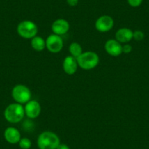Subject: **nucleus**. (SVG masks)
I'll use <instances>...</instances> for the list:
<instances>
[{"mask_svg": "<svg viewBox=\"0 0 149 149\" xmlns=\"http://www.w3.org/2000/svg\"><path fill=\"white\" fill-rule=\"evenodd\" d=\"M4 116L9 123L18 124L22 121L25 116L24 107L23 104L16 102L10 104L4 111Z\"/></svg>", "mask_w": 149, "mask_h": 149, "instance_id": "1", "label": "nucleus"}, {"mask_svg": "<svg viewBox=\"0 0 149 149\" xmlns=\"http://www.w3.org/2000/svg\"><path fill=\"white\" fill-rule=\"evenodd\" d=\"M60 143L61 141L58 136L51 131L42 132L37 140L39 149H56Z\"/></svg>", "mask_w": 149, "mask_h": 149, "instance_id": "2", "label": "nucleus"}, {"mask_svg": "<svg viewBox=\"0 0 149 149\" xmlns=\"http://www.w3.org/2000/svg\"><path fill=\"white\" fill-rule=\"evenodd\" d=\"M78 67L84 70H91L98 66L100 63V56L94 51L83 52L81 56L76 58Z\"/></svg>", "mask_w": 149, "mask_h": 149, "instance_id": "3", "label": "nucleus"}, {"mask_svg": "<svg viewBox=\"0 0 149 149\" xmlns=\"http://www.w3.org/2000/svg\"><path fill=\"white\" fill-rule=\"evenodd\" d=\"M17 32L22 38L31 40L37 35L38 27L34 21L25 20L18 24L17 26Z\"/></svg>", "mask_w": 149, "mask_h": 149, "instance_id": "4", "label": "nucleus"}, {"mask_svg": "<svg viewBox=\"0 0 149 149\" xmlns=\"http://www.w3.org/2000/svg\"><path fill=\"white\" fill-rule=\"evenodd\" d=\"M12 97L14 101L18 104H26L31 99V92L29 88L23 84H18L13 88Z\"/></svg>", "mask_w": 149, "mask_h": 149, "instance_id": "5", "label": "nucleus"}, {"mask_svg": "<svg viewBox=\"0 0 149 149\" xmlns=\"http://www.w3.org/2000/svg\"><path fill=\"white\" fill-rule=\"evenodd\" d=\"M46 48L51 54H58L64 47V41L61 36L51 34L45 40Z\"/></svg>", "mask_w": 149, "mask_h": 149, "instance_id": "6", "label": "nucleus"}, {"mask_svg": "<svg viewBox=\"0 0 149 149\" xmlns=\"http://www.w3.org/2000/svg\"><path fill=\"white\" fill-rule=\"evenodd\" d=\"M114 26V20L107 15H101L95 22V29L100 32H107Z\"/></svg>", "mask_w": 149, "mask_h": 149, "instance_id": "7", "label": "nucleus"}, {"mask_svg": "<svg viewBox=\"0 0 149 149\" xmlns=\"http://www.w3.org/2000/svg\"><path fill=\"white\" fill-rule=\"evenodd\" d=\"M25 116L29 119H35L40 116L42 107L39 102L36 100H30L24 106Z\"/></svg>", "mask_w": 149, "mask_h": 149, "instance_id": "8", "label": "nucleus"}, {"mask_svg": "<svg viewBox=\"0 0 149 149\" xmlns=\"http://www.w3.org/2000/svg\"><path fill=\"white\" fill-rule=\"evenodd\" d=\"M104 50L111 56H119L122 54V45L116 39H110L104 44Z\"/></svg>", "mask_w": 149, "mask_h": 149, "instance_id": "9", "label": "nucleus"}, {"mask_svg": "<svg viewBox=\"0 0 149 149\" xmlns=\"http://www.w3.org/2000/svg\"><path fill=\"white\" fill-rule=\"evenodd\" d=\"M70 23L67 20L63 19V18L55 20L51 24V30L53 33L61 37L67 34L70 30Z\"/></svg>", "mask_w": 149, "mask_h": 149, "instance_id": "10", "label": "nucleus"}, {"mask_svg": "<svg viewBox=\"0 0 149 149\" xmlns=\"http://www.w3.org/2000/svg\"><path fill=\"white\" fill-rule=\"evenodd\" d=\"M62 67L63 70L66 74H69V75L74 74L76 72L78 68V64L76 58L70 55L66 56L63 61Z\"/></svg>", "mask_w": 149, "mask_h": 149, "instance_id": "11", "label": "nucleus"}, {"mask_svg": "<svg viewBox=\"0 0 149 149\" xmlns=\"http://www.w3.org/2000/svg\"><path fill=\"white\" fill-rule=\"evenodd\" d=\"M4 137L10 144H17L21 139V134L17 128L8 127L4 132Z\"/></svg>", "mask_w": 149, "mask_h": 149, "instance_id": "12", "label": "nucleus"}, {"mask_svg": "<svg viewBox=\"0 0 149 149\" xmlns=\"http://www.w3.org/2000/svg\"><path fill=\"white\" fill-rule=\"evenodd\" d=\"M115 39L121 44L128 43L133 39V31L127 27L119 29L116 33Z\"/></svg>", "mask_w": 149, "mask_h": 149, "instance_id": "13", "label": "nucleus"}, {"mask_svg": "<svg viewBox=\"0 0 149 149\" xmlns=\"http://www.w3.org/2000/svg\"><path fill=\"white\" fill-rule=\"evenodd\" d=\"M31 46L32 49L37 52L43 51L46 48L45 40L40 36H35L31 39Z\"/></svg>", "mask_w": 149, "mask_h": 149, "instance_id": "14", "label": "nucleus"}, {"mask_svg": "<svg viewBox=\"0 0 149 149\" xmlns=\"http://www.w3.org/2000/svg\"><path fill=\"white\" fill-rule=\"evenodd\" d=\"M69 52H70V56L77 58L82 54L83 48L81 44L76 42H73L69 46Z\"/></svg>", "mask_w": 149, "mask_h": 149, "instance_id": "15", "label": "nucleus"}, {"mask_svg": "<svg viewBox=\"0 0 149 149\" xmlns=\"http://www.w3.org/2000/svg\"><path fill=\"white\" fill-rule=\"evenodd\" d=\"M18 145L21 149H30L32 146V143L28 137H21Z\"/></svg>", "mask_w": 149, "mask_h": 149, "instance_id": "16", "label": "nucleus"}, {"mask_svg": "<svg viewBox=\"0 0 149 149\" xmlns=\"http://www.w3.org/2000/svg\"><path fill=\"white\" fill-rule=\"evenodd\" d=\"M145 38V34L143 31L141 30H136V31H133V39L136 41H142L144 40Z\"/></svg>", "mask_w": 149, "mask_h": 149, "instance_id": "17", "label": "nucleus"}, {"mask_svg": "<svg viewBox=\"0 0 149 149\" xmlns=\"http://www.w3.org/2000/svg\"><path fill=\"white\" fill-rule=\"evenodd\" d=\"M143 0H127L129 5L132 8H137L143 3Z\"/></svg>", "mask_w": 149, "mask_h": 149, "instance_id": "18", "label": "nucleus"}, {"mask_svg": "<svg viewBox=\"0 0 149 149\" xmlns=\"http://www.w3.org/2000/svg\"><path fill=\"white\" fill-rule=\"evenodd\" d=\"M132 51V47L131 45L126 43L122 45V54H129Z\"/></svg>", "mask_w": 149, "mask_h": 149, "instance_id": "19", "label": "nucleus"}, {"mask_svg": "<svg viewBox=\"0 0 149 149\" xmlns=\"http://www.w3.org/2000/svg\"><path fill=\"white\" fill-rule=\"evenodd\" d=\"M31 121H30V120H29V121H27V123H28V124H26V123H24V128L25 129L26 131H30L31 130H32L33 128H31V127H33V124L32 123H31Z\"/></svg>", "mask_w": 149, "mask_h": 149, "instance_id": "20", "label": "nucleus"}, {"mask_svg": "<svg viewBox=\"0 0 149 149\" xmlns=\"http://www.w3.org/2000/svg\"><path fill=\"white\" fill-rule=\"evenodd\" d=\"M79 0H67V3L70 7H75L78 5Z\"/></svg>", "mask_w": 149, "mask_h": 149, "instance_id": "21", "label": "nucleus"}, {"mask_svg": "<svg viewBox=\"0 0 149 149\" xmlns=\"http://www.w3.org/2000/svg\"><path fill=\"white\" fill-rule=\"evenodd\" d=\"M56 149H70V148L67 146V144H64V143H60L58 145V146L57 147Z\"/></svg>", "mask_w": 149, "mask_h": 149, "instance_id": "22", "label": "nucleus"}]
</instances>
